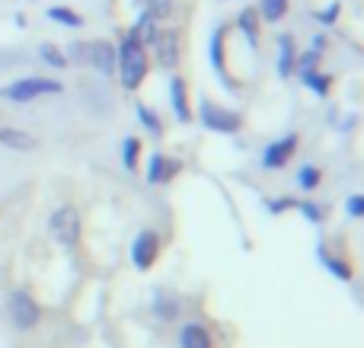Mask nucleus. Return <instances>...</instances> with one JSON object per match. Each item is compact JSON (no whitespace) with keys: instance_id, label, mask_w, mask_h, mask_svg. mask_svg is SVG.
Instances as JSON below:
<instances>
[{"instance_id":"obj_1","label":"nucleus","mask_w":364,"mask_h":348,"mask_svg":"<svg viewBox=\"0 0 364 348\" xmlns=\"http://www.w3.org/2000/svg\"><path fill=\"white\" fill-rule=\"evenodd\" d=\"M147 70H151V58H147V48H141L134 38H122L119 45H115V74H119L122 87L128 89V93H134V89L144 83Z\"/></svg>"},{"instance_id":"obj_2","label":"nucleus","mask_w":364,"mask_h":348,"mask_svg":"<svg viewBox=\"0 0 364 348\" xmlns=\"http://www.w3.org/2000/svg\"><path fill=\"white\" fill-rule=\"evenodd\" d=\"M80 230H83V221H80V211L74 205H61V208L51 211L48 217V234L55 236V243H61L64 249H74L80 243Z\"/></svg>"},{"instance_id":"obj_3","label":"nucleus","mask_w":364,"mask_h":348,"mask_svg":"<svg viewBox=\"0 0 364 348\" xmlns=\"http://www.w3.org/2000/svg\"><path fill=\"white\" fill-rule=\"evenodd\" d=\"M68 55L77 58L80 64H90L93 70H100L106 77L115 74V45L106 42V38H93L87 45H70Z\"/></svg>"},{"instance_id":"obj_4","label":"nucleus","mask_w":364,"mask_h":348,"mask_svg":"<svg viewBox=\"0 0 364 348\" xmlns=\"http://www.w3.org/2000/svg\"><path fill=\"white\" fill-rule=\"evenodd\" d=\"M61 83L51 80V77H23V80H13L6 83L4 89H0V96L10 102H32L38 99V96H55L61 93Z\"/></svg>"},{"instance_id":"obj_5","label":"nucleus","mask_w":364,"mask_h":348,"mask_svg":"<svg viewBox=\"0 0 364 348\" xmlns=\"http://www.w3.org/2000/svg\"><path fill=\"white\" fill-rule=\"evenodd\" d=\"M198 119H201V125H205L208 131H214V134H237L240 125H243L240 112L218 106V102H211V99L198 102Z\"/></svg>"},{"instance_id":"obj_6","label":"nucleus","mask_w":364,"mask_h":348,"mask_svg":"<svg viewBox=\"0 0 364 348\" xmlns=\"http://www.w3.org/2000/svg\"><path fill=\"white\" fill-rule=\"evenodd\" d=\"M6 310H10V323L16 326L19 332L36 330L38 320H42V310H38L36 298H32L29 291H23V288H16V291L10 294V300H6Z\"/></svg>"},{"instance_id":"obj_7","label":"nucleus","mask_w":364,"mask_h":348,"mask_svg":"<svg viewBox=\"0 0 364 348\" xmlns=\"http://www.w3.org/2000/svg\"><path fill=\"white\" fill-rule=\"evenodd\" d=\"M157 259H160V234L147 227L132 240V266L138 272H151Z\"/></svg>"},{"instance_id":"obj_8","label":"nucleus","mask_w":364,"mask_h":348,"mask_svg":"<svg viewBox=\"0 0 364 348\" xmlns=\"http://www.w3.org/2000/svg\"><path fill=\"white\" fill-rule=\"evenodd\" d=\"M227 32H230V26H227V23L214 26L211 45H208V55H211V67L218 70V77L224 80V87H230L233 93H237V83H233V77L227 74Z\"/></svg>"},{"instance_id":"obj_9","label":"nucleus","mask_w":364,"mask_h":348,"mask_svg":"<svg viewBox=\"0 0 364 348\" xmlns=\"http://www.w3.org/2000/svg\"><path fill=\"white\" fill-rule=\"evenodd\" d=\"M297 144H301V138H297L294 131H288V134H282L278 141L265 144V151H262V166H265V170H282V166H288L291 157L297 153Z\"/></svg>"},{"instance_id":"obj_10","label":"nucleus","mask_w":364,"mask_h":348,"mask_svg":"<svg viewBox=\"0 0 364 348\" xmlns=\"http://www.w3.org/2000/svg\"><path fill=\"white\" fill-rule=\"evenodd\" d=\"M179 173H182V163L176 157H166V153H151V160H147V183H151V185L173 183Z\"/></svg>"},{"instance_id":"obj_11","label":"nucleus","mask_w":364,"mask_h":348,"mask_svg":"<svg viewBox=\"0 0 364 348\" xmlns=\"http://www.w3.org/2000/svg\"><path fill=\"white\" fill-rule=\"evenodd\" d=\"M154 58H157L160 67L176 70L179 67V32L176 29H164L160 38L154 42Z\"/></svg>"},{"instance_id":"obj_12","label":"nucleus","mask_w":364,"mask_h":348,"mask_svg":"<svg viewBox=\"0 0 364 348\" xmlns=\"http://www.w3.org/2000/svg\"><path fill=\"white\" fill-rule=\"evenodd\" d=\"M160 32H164V26H160L157 16H151V13H141L138 19H134V26L128 29V38H134V42L141 45V48H154V42L160 38Z\"/></svg>"},{"instance_id":"obj_13","label":"nucleus","mask_w":364,"mask_h":348,"mask_svg":"<svg viewBox=\"0 0 364 348\" xmlns=\"http://www.w3.org/2000/svg\"><path fill=\"white\" fill-rule=\"evenodd\" d=\"M170 102H173V112H176V121L188 125V121L195 119L192 109H188V83L182 80L179 74L170 77Z\"/></svg>"},{"instance_id":"obj_14","label":"nucleus","mask_w":364,"mask_h":348,"mask_svg":"<svg viewBox=\"0 0 364 348\" xmlns=\"http://www.w3.org/2000/svg\"><path fill=\"white\" fill-rule=\"evenodd\" d=\"M316 259L323 262V268H326L333 278H339V281H352V266H348L342 256H336V253H329L326 249V243H316Z\"/></svg>"},{"instance_id":"obj_15","label":"nucleus","mask_w":364,"mask_h":348,"mask_svg":"<svg viewBox=\"0 0 364 348\" xmlns=\"http://www.w3.org/2000/svg\"><path fill=\"white\" fill-rule=\"evenodd\" d=\"M179 348H214L211 330L201 323H186L179 330Z\"/></svg>"},{"instance_id":"obj_16","label":"nucleus","mask_w":364,"mask_h":348,"mask_svg":"<svg viewBox=\"0 0 364 348\" xmlns=\"http://www.w3.org/2000/svg\"><path fill=\"white\" fill-rule=\"evenodd\" d=\"M0 144L10 147V151H19V153H29L38 147V141L32 138L29 131H23V128H0Z\"/></svg>"},{"instance_id":"obj_17","label":"nucleus","mask_w":364,"mask_h":348,"mask_svg":"<svg viewBox=\"0 0 364 348\" xmlns=\"http://www.w3.org/2000/svg\"><path fill=\"white\" fill-rule=\"evenodd\" d=\"M294 61H297V45L291 36H278V77L288 80L294 74Z\"/></svg>"},{"instance_id":"obj_18","label":"nucleus","mask_w":364,"mask_h":348,"mask_svg":"<svg viewBox=\"0 0 364 348\" xmlns=\"http://www.w3.org/2000/svg\"><path fill=\"white\" fill-rule=\"evenodd\" d=\"M154 317L157 320H176L179 317V298L170 291H154Z\"/></svg>"},{"instance_id":"obj_19","label":"nucleus","mask_w":364,"mask_h":348,"mask_svg":"<svg viewBox=\"0 0 364 348\" xmlns=\"http://www.w3.org/2000/svg\"><path fill=\"white\" fill-rule=\"evenodd\" d=\"M237 29L243 32L246 45H250V48H256V45H259V13L252 10V6L240 10V16H237Z\"/></svg>"},{"instance_id":"obj_20","label":"nucleus","mask_w":364,"mask_h":348,"mask_svg":"<svg viewBox=\"0 0 364 348\" xmlns=\"http://www.w3.org/2000/svg\"><path fill=\"white\" fill-rule=\"evenodd\" d=\"M288 6H291V0H259L256 13L262 23H282L288 16Z\"/></svg>"},{"instance_id":"obj_21","label":"nucleus","mask_w":364,"mask_h":348,"mask_svg":"<svg viewBox=\"0 0 364 348\" xmlns=\"http://www.w3.org/2000/svg\"><path fill=\"white\" fill-rule=\"evenodd\" d=\"M297 189L301 192H316L320 189V183H323V170L320 166H314V163H304L301 170H297Z\"/></svg>"},{"instance_id":"obj_22","label":"nucleus","mask_w":364,"mask_h":348,"mask_svg":"<svg viewBox=\"0 0 364 348\" xmlns=\"http://www.w3.org/2000/svg\"><path fill=\"white\" fill-rule=\"evenodd\" d=\"M134 115H138V121L144 125V131H151V134H164V121H160V115L154 112L151 106L138 102V106H134Z\"/></svg>"},{"instance_id":"obj_23","label":"nucleus","mask_w":364,"mask_h":348,"mask_svg":"<svg viewBox=\"0 0 364 348\" xmlns=\"http://www.w3.org/2000/svg\"><path fill=\"white\" fill-rule=\"evenodd\" d=\"M138 157H141V138H125L122 141V166H125L128 173L138 170Z\"/></svg>"},{"instance_id":"obj_24","label":"nucleus","mask_w":364,"mask_h":348,"mask_svg":"<svg viewBox=\"0 0 364 348\" xmlns=\"http://www.w3.org/2000/svg\"><path fill=\"white\" fill-rule=\"evenodd\" d=\"M48 19H51V23L68 26V29H80V26H83V16H80V13H74L70 6H51Z\"/></svg>"},{"instance_id":"obj_25","label":"nucleus","mask_w":364,"mask_h":348,"mask_svg":"<svg viewBox=\"0 0 364 348\" xmlns=\"http://www.w3.org/2000/svg\"><path fill=\"white\" fill-rule=\"evenodd\" d=\"M316 64H320V55H316V51H304V55H297V61H294V74H301V80L307 74H314V70H320L316 67Z\"/></svg>"},{"instance_id":"obj_26","label":"nucleus","mask_w":364,"mask_h":348,"mask_svg":"<svg viewBox=\"0 0 364 348\" xmlns=\"http://www.w3.org/2000/svg\"><path fill=\"white\" fill-rule=\"evenodd\" d=\"M304 83H307V89H314L316 96H326L329 87H333V77L323 74V70H314V74L304 77Z\"/></svg>"},{"instance_id":"obj_27","label":"nucleus","mask_w":364,"mask_h":348,"mask_svg":"<svg viewBox=\"0 0 364 348\" xmlns=\"http://www.w3.org/2000/svg\"><path fill=\"white\" fill-rule=\"evenodd\" d=\"M339 13H342V0H333V4H326L323 10H316L314 19L320 26H336V23H339Z\"/></svg>"},{"instance_id":"obj_28","label":"nucleus","mask_w":364,"mask_h":348,"mask_svg":"<svg viewBox=\"0 0 364 348\" xmlns=\"http://www.w3.org/2000/svg\"><path fill=\"white\" fill-rule=\"evenodd\" d=\"M38 55H42V61L48 64V67H68V55H64L61 48H55V45H42L38 48Z\"/></svg>"},{"instance_id":"obj_29","label":"nucleus","mask_w":364,"mask_h":348,"mask_svg":"<svg viewBox=\"0 0 364 348\" xmlns=\"http://www.w3.org/2000/svg\"><path fill=\"white\" fill-rule=\"evenodd\" d=\"M294 208L301 211L304 221H310V224H323V221H326V211H323L316 202H297Z\"/></svg>"},{"instance_id":"obj_30","label":"nucleus","mask_w":364,"mask_h":348,"mask_svg":"<svg viewBox=\"0 0 364 348\" xmlns=\"http://www.w3.org/2000/svg\"><path fill=\"white\" fill-rule=\"evenodd\" d=\"M144 10L157 19H166L173 13V0H144Z\"/></svg>"},{"instance_id":"obj_31","label":"nucleus","mask_w":364,"mask_h":348,"mask_svg":"<svg viewBox=\"0 0 364 348\" xmlns=\"http://www.w3.org/2000/svg\"><path fill=\"white\" fill-rule=\"evenodd\" d=\"M346 214H348V217H355V221H358V217H364V198H361V195H348V202H346Z\"/></svg>"},{"instance_id":"obj_32","label":"nucleus","mask_w":364,"mask_h":348,"mask_svg":"<svg viewBox=\"0 0 364 348\" xmlns=\"http://www.w3.org/2000/svg\"><path fill=\"white\" fill-rule=\"evenodd\" d=\"M294 198H275V202H269V211L272 214H282V211H288V208H294Z\"/></svg>"},{"instance_id":"obj_33","label":"nucleus","mask_w":364,"mask_h":348,"mask_svg":"<svg viewBox=\"0 0 364 348\" xmlns=\"http://www.w3.org/2000/svg\"><path fill=\"white\" fill-rule=\"evenodd\" d=\"M310 51L323 55V51H326V36H314V42H310Z\"/></svg>"}]
</instances>
